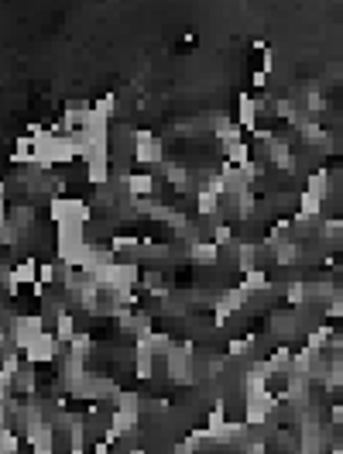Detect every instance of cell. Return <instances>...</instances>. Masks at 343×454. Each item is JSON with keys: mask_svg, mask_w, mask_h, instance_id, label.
I'll return each mask as SVG.
<instances>
[{"mask_svg": "<svg viewBox=\"0 0 343 454\" xmlns=\"http://www.w3.org/2000/svg\"><path fill=\"white\" fill-rule=\"evenodd\" d=\"M48 217H52L55 227H62V224H89L93 210H89L86 200H76V196H52L48 200Z\"/></svg>", "mask_w": 343, "mask_h": 454, "instance_id": "6da1fadb", "label": "cell"}, {"mask_svg": "<svg viewBox=\"0 0 343 454\" xmlns=\"http://www.w3.org/2000/svg\"><path fill=\"white\" fill-rule=\"evenodd\" d=\"M278 403H281V399H278L271 389H264V392H248V396H244V424L264 427V424L271 420V413H275Z\"/></svg>", "mask_w": 343, "mask_h": 454, "instance_id": "7a4b0ae2", "label": "cell"}, {"mask_svg": "<svg viewBox=\"0 0 343 454\" xmlns=\"http://www.w3.org/2000/svg\"><path fill=\"white\" fill-rule=\"evenodd\" d=\"M45 334V317H38V313H28V317H21V320H14V348L24 355L38 338Z\"/></svg>", "mask_w": 343, "mask_h": 454, "instance_id": "3957f363", "label": "cell"}, {"mask_svg": "<svg viewBox=\"0 0 343 454\" xmlns=\"http://www.w3.org/2000/svg\"><path fill=\"white\" fill-rule=\"evenodd\" d=\"M134 159L141 162V166H158L162 159H165V152H162V141L151 134V131H134Z\"/></svg>", "mask_w": 343, "mask_h": 454, "instance_id": "277c9868", "label": "cell"}, {"mask_svg": "<svg viewBox=\"0 0 343 454\" xmlns=\"http://www.w3.org/2000/svg\"><path fill=\"white\" fill-rule=\"evenodd\" d=\"M59 338H55V331H45L28 351H24V362H31V365H48V362H55V355H59Z\"/></svg>", "mask_w": 343, "mask_h": 454, "instance_id": "5b68a950", "label": "cell"}, {"mask_svg": "<svg viewBox=\"0 0 343 454\" xmlns=\"http://www.w3.org/2000/svg\"><path fill=\"white\" fill-rule=\"evenodd\" d=\"M257 114H261V103H257L251 93H241L237 96V124L244 128V131H257Z\"/></svg>", "mask_w": 343, "mask_h": 454, "instance_id": "8992f818", "label": "cell"}, {"mask_svg": "<svg viewBox=\"0 0 343 454\" xmlns=\"http://www.w3.org/2000/svg\"><path fill=\"white\" fill-rule=\"evenodd\" d=\"M120 186H124L134 200H148V196L155 193V180H151L148 173H127V176H120Z\"/></svg>", "mask_w": 343, "mask_h": 454, "instance_id": "52a82bcc", "label": "cell"}, {"mask_svg": "<svg viewBox=\"0 0 343 454\" xmlns=\"http://www.w3.org/2000/svg\"><path fill=\"white\" fill-rule=\"evenodd\" d=\"M86 176L93 186H106L110 182V152H100L86 162Z\"/></svg>", "mask_w": 343, "mask_h": 454, "instance_id": "ba28073f", "label": "cell"}, {"mask_svg": "<svg viewBox=\"0 0 343 454\" xmlns=\"http://www.w3.org/2000/svg\"><path fill=\"white\" fill-rule=\"evenodd\" d=\"M189 259L199 262V265H216V259H220V245H216V241H196V245L189 248Z\"/></svg>", "mask_w": 343, "mask_h": 454, "instance_id": "9c48e42d", "label": "cell"}, {"mask_svg": "<svg viewBox=\"0 0 343 454\" xmlns=\"http://www.w3.org/2000/svg\"><path fill=\"white\" fill-rule=\"evenodd\" d=\"M223 155H227V166H237V169H244L248 162H254V155H251V145H248V141H234V145H227V148H223Z\"/></svg>", "mask_w": 343, "mask_h": 454, "instance_id": "30bf717a", "label": "cell"}, {"mask_svg": "<svg viewBox=\"0 0 343 454\" xmlns=\"http://www.w3.org/2000/svg\"><path fill=\"white\" fill-rule=\"evenodd\" d=\"M151 372H155V355L138 341V344H134V375H138V378H151Z\"/></svg>", "mask_w": 343, "mask_h": 454, "instance_id": "8fae6325", "label": "cell"}, {"mask_svg": "<svg viewBox=\"0 0 343 454\" xmlns=\"http://www.w3.org/2000/svg\"><path fill=\"white\" fill-rule=\"evenodd\" d=\"M251 296H254V293H251V289H248V286L241 282V286H230V289H227V293H223L220 299H223V303H227V306H230V310L237 313V310H244V306L251 303Z\"/></svg>", "mask_w": 343, "mask_h": 454, "instance_id": "7c38bea8", "label": "cell"}, {"mask_svg": "<svg viewBox=\"0 0 343 454\" xmlns=\"http://www.w3.org/2000/svg\"><path fill=\"white\" fill-rule=\"evenodd\" d=\"M80 331H76V317L66 310V313H59L55 317V338L62 341V344H73V338H76Z\"/></svg>", "mask_w": 343, "mask_h": 454, "instance_id": "4fadbf2b", "label": "cell"}, {"mask_svg": "<svg viewBox=\"0 0 343 454\" xmlns=\"http://www.w3.org/2000/svg\"><path fill=\"white\" fill-rule=\"evenodd\" d=\"M306 193H313L316 200H326V196H330V173H326V169L309 173V180H306Z\"/></svg>", "mask_w": 343, "mask_h": 454, "instance_id": "5bb4252c", "label": "cell"}, {"mask_svg": "<svg viewBox=\"0 0 343 454\" xmlns=\"http://www.w3.org/2000/svg\"><path fill=\"white\" fill-rule=\"evenodd\" d=\"M295 327H299V317H295V313H285V310H281V313L271 317V331H275L278 338H292Z\"/></svg>", "mask_w": 343, "mask_h": 454, "instance_id": "9a60e30c", "label": "cell"}, {"mask_svg": "<svg viewBox=\"0 0 343 454\" xmlns=\"http://www.w3.org/2000/svg\"><path fill=\"white\" fill-rule=\"evenodd\" d=\"M254 193L251 189H244V193H237L234 196V217H241V220H251L254 217Z\"/></svg>", "mask_w": 343, "mask_h": 454, "instance_id": "2e32d148", "label": "cell"}, {"mask_svg": "<svg viewBox=\"0 0 343 454\" xmlns=\"http://www.w3.org/2000/svg\"><path fill=\"white\" fill-rule=\"evenodd\" d=\"M196 210H199V217H216V213H220V196H213L210 189H199Z\"/></svg>", "mask_w": 343, "mask_h": 454, "instance_id": "e0dca14e", "label": "cell"}, {"mask_svg": "<svg viewBox=\"0 0 343 454\" xmlns=\"http://www.w3.org/2000/svg\"><path fill=\"white\" fill-rule=\"evenodd\" d=\"M275 259H278V265H292V262L302 259V245H295V241H281V245L275 248Z\"/></svg>", "mask_w": 343, "mask_h": 454, "instance_id": "ac0fdd59", "label": "cell"}, {"mask_svg": "<svg viewBox=\"0 0 343 454\" xmlns=\"http://www.w3.org/2000/svg\"><path fill=\"white\" fill-rule=\"evenodd\" d=\"M113 403V410H120V413H138L141 417V396L138 392H120L117 399H110Z\"/></svg>", "mask_w": 343, "mask_h": 454, "instance_id": "d6986e66", "label": "cell"}, {"mask_svg": "<svg viewBox=\"0 0 343 454\" xmlns=\"http://www.w3.org/2000/svg\"><path fill=\"white\" fill-rule=\"evenodd\" d=\"M306 299H309V286L306 282H288L285 286V303L288 306H302Z\"/></svg>", "mask_w": 343, "mask_h": 454, "instance_id": "ffe728a7", "label": "cell"}, {"mask_svg": "<svg viewBox=\"0 0 343 454\" xmlns=\"http://www.w3.org/2000/svg\"><path fill=\"white\" fill-rule=\"evenodd\" d=\"M299 213H302V217H319V213H323V200H316L313 193L302 189V196H299Z\"/></svg>", "mask_w": 343, "mask_h": 454, "instance_id": "44dd1931", "label": "cell"}, {"mask_svg": "<svg viewBox=\"0 0 343 454\" xmlns=\"http://www.w3.org/2000/svg\"><path fill=\"white\" fill-rule=\"evenodd\" d=\"M251 293H261V289H268L271 282H268V272H261V269H251V272H244V279H241Z\"/></svg>", "mask_w": 343, "mask_h": 454, "instance_id": "7402d4cb", "label": "cell"}, {"mask_svg": "<svg viewBox=\"0 0 343 454\" xmlns=\"http://www.w3.org/2000/svg\"><path fill=\"white\" fill-rule=\"evenodd\" d=\"M93 110H96V114H103V117L110 121V117H113V110H117V96H113V93L96 96V100H93Z\"/></svg>", "mask_w": 343, "mask_h": 454, "instance_id": "603a6c76", "label": "cell"}, {"mask_svg": "<svg viewBox=\"0 0 343 454\" xmlns=\"http://www.w3.org/2000/svg\"><path fill=\"white\" fill-rule=\"evenodd\" d=\"M251 348H254V338H234V341L227 344V355H230V358H241V355H251Z\"/></svg>", "mask_w": 343, "mask_h": 454, "instance_id": "cb8c5ba5", "label": "cell"}, {"mask_svg": "<svg viewBox=\"0 0 343 454\" xmlns=\"http://www.w3.org/2000/svg\"><path fill=\"white\" fill-rule=\"evenodd\" d=\"M203 189H210L213 196H230V186L223 180V173H213V176H206V186Z\"/></svg>", "mask_w": 343, "mask_h": 454, "instance_id": "d4e9b609", "label": "cell"}, {"mask_svg": "<svg viewBox=\"0 0 343 454\" xmlns=\"http://www.w3.org/2000/svg\"><path fill=\"white\" fill-rule=\"evenodd\" d=\"M319 234H323L326 241H337V238L343 234V220H340V217H330V220H323V224H319Z\"/></svg>", "mask_w": 343, "mask_h": 454, "instance_id": "484cf974", "label": "cell"}, {"mask_svg": "<svg viewBox=\"0 0 343 454\" xmlns=\"http://www.w3.org/2000/svg\"><path fill=\"white\" fill-rule=\"evenodd\" d=\"M7 217H10V220H14L17 227H24V224H31V217H35V210H31V203H17V207H14V210L7 213Z\"/></svg>", "mask_w": 343, "mask_h": 454, "instance_id": "4316f807", "label": "cell"}, {"mask_svg": "<svg viewBox=\"0 0 343 454\" xmlns=\"http://www.w3.org/2000/svg\"><path fill=\"white\" fill-rule=\"evenodd\" d=\"M230 317H234V310H230V306L216 296V303H213V327H227V320H230Z\"/></svg>", "mask_w": 343, "mask_h": 454, "instance_id": "83f0119b", "label": "cell"}, {"mask_svg": "<svg viewBox=\"0 0 343 454\" xmlns=\"http://www.w3.org/2000/svg\"><path fill=\"white\" fill-rule=\"evenodd\" d=\"M0 451H3V454H17V451H21V441H17V434H14L10 427H3V434H0Z\"/></svg>", "mask_w": 343, "mask_h": 454, "instance_id": "f1b7e54d", "label": "cell"}, {"mask_svg": "<svg viewBox=\"0 0 343 454\" xmlns=\"http://www.w3.org/2000/svg\"><path fill=\"white\" fill-rule=\"evenodd\" d=\"M110 248H113V252H134V248H138V238H134V234H113V238H110Z\"/></svg>", "mask_w": 343, "mask_h": 454, "instance_id": "f546056e", "label": "cell"}, {"mask_svg": "<svg viewBox=\"0 0 343 454\" xmlns=\"http://www.w3.org/2000/svg\"><path fill=\"white\" fill-rule=\"evenodd\" d=\"M306 110H309V114H323V110H326V96L319 90H309L306 93Z\"/></svg>", "mask_w": 343, "mask_h": 454, "instance_id": "4dcf8cb0", "label": "cell"}, {"mask_svg": "<svg viewBox=\"0 0 343 454\" xmlns=\"http://www.w3.org/2000/svg\"><path fill=\"white\" fill-rule=\"evenodd\" d=\"M213 241L216 245H234V227L230 224H216L213 227Z\"/></svg>", "mask_w": 343, "mask_h": 454, "instance_id": "1f68e13d", "label": "cell"}, {"mask_svg": "<svg viewBox=\"0 0 343 454\" xmlns=\"http://www.w3.org/2000/svg\"><path fill=\"white\" fill-rule=\"evenodd\" d=\"M55 275H59V269H55L52 262H41V269H38V282H41V286H52Z\"/></svg>", "mask_w": 343, "mask_h": 454, "instance_id": "d6a6232c", "label": "cell"}, {"mask_svg": "<svg viewBox=\"0 0 343 454\" xmlns=\"http://www.w3.org/2000/svg\"><path fill=\"white\" fill-rule=\"evenodd\" d=\"M330 424H333L337 430H343V403H333V406H330Z\"/></svg>", "mask_w": 343, "mask_h": 454, "instance_id": "836d02e7", "label": "cell"}, {"mask_svg": "<svg viewBox=\"0 0 343 454\" xmlns=\"http://www.w3.org/2000/svg\"><path fill=\"white\" fill-rule=\"evenodd\" d=\"M271 69H275V52H271V49H264V52H261V73H268V76H271Z\"/></svg>", "mask_w": 343, "mask_h": 454, "instance_id": "e575fe53", "label": "cell"}, {"mask_svg": "<svg viewBox=\"0 0 343 454\" xmlns=\"http://www.w3.org/2000/svg\"><path fill=\"white\" fill-rule=\"evenodd\" d=\"M251 83H254V87H264V83H268V73H261V69H257L254 76H251Z\"/></svg>", "mask_w": 343, "mask_h": 454, "instance_id": "d590c367", "label": "cell"}, {"mask_svg": "<svg viewBox=\"0 0 343 454\" xmlns=\"http://www.w3.org/2000/svg\"><path fill=\"white\" fill-rule=\"evenodd\" d=\"M93 454H110V444H106V441H96V444H93Z\"/></svg>", "mask_w": 343, "mask_h": 454, "instance_id": "8d00e7d4", "label": "cell"}, {"mask_svg": "<svg viewBox=\"0 0 343 454\" xmlns=\"http://www.w3.org/2000/svg\"><path fill=\"white\" fill-rule=\"evenodd\" d=\"M31 454H55V451H52V448H35Z\"/></svg>", "mask_w": 343, "mask_h": 454, "instance_id": "74e56055", "label": "cell"}]
</instances>
